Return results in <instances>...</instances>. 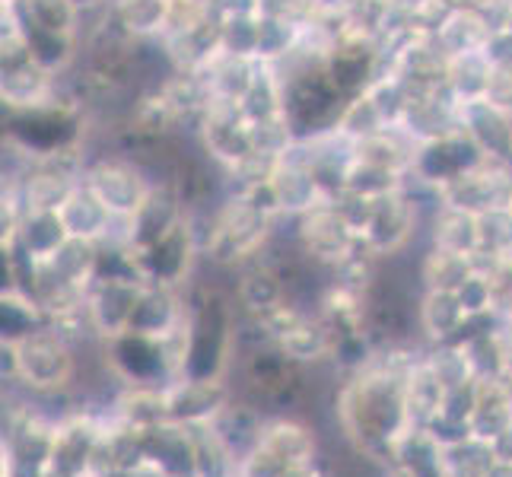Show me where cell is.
I'll return each mask as SVG.
<instances>
[{"instance_id":"6da1fadb","label":"cell","mask_w":512,"mask_h":477,"mask_svg":"<svg viewBox=\"0 0 512 477\" xmlns=\"http://www.w3.org/2000/svg\"><path fill=\"white\" fill-rule=\"evenodd\" d=\"M420 353L411 347H379L357 373L344 376L334 392V420L344 439L385 468H395V452L408 436V369Z\"/></svg>"},{"instance_id":"7a4b0ae2","label":"cell","mask_w":512,"mask_h":477,"mask_svg":"<svg viewBox=\"0 0 512 477\" xmlns=\"http://www.w3.org/2000/svg\"><path fill=\"white\" fill-rule=\"evenodd\" d=\"M80 376V357L61 331L51 325L4 341V382L23 385L32 398H55L74 392Z\"/></svg>"},{"instance_id":"3957f363","label":"cell","mask_w":512,"mask_h":477,"mask_svg":"<svg viewBox=\"0 0 512 477\" xmlns=\"http://www.w3.org/2000/svg\"><path fill=\"white\" fill-rule=\"evenodd\" d=\"M296 245L303 249L306 258L319 264V268L331 271L334 264H341L347 255L357 252L363 242H360V229L350 223L344 210L334 201H325L299 217Z\"/></svg>"},{"instance_id":"277c9868","label":"cell","mask_w":512,"mask_h":477,"mask_svg":"<svg viewBox=\"0 0 512 477\" xmlns=\"http://www.w3.org/2000/svg\"><path fill=\"white\" fill-rule=\"evenodd\" d=\"M417 210H420V204L404 188H398L392 194H382V198H373L366 210V220L360 226V242L379 261L401 255L414 239Z\"/></svg>"},{"instance_id":"5b68a950","label":"cell","mask_w":512,"mask_h":477,"mask_svg":"<svg viewBox=\"0 0 512 477\" xmlns=\"http://www.w3.org/2000/svg\"><path fill=\"white\" fill-rule=\"evenodd\" d=\"M86 185H90L99 201L112 210L115 217H134L147 204L156 182L147 179L144 166L125 156H102L86 169Z\"/></svg>"},{"instance_id":"8992f818","label":"cell","mask_w":512,"mask_h":477,"mask_svg":"<svg viewBox=\"0 0 512 477\" xmlns=\"http://www.w3.org/2000/svg\"><path fill=\"white\" fill-rule=\"evenodd\" d=\"M140 290H144V284H137V280H121V277L93 280L90 290H86V309H90V322L99 334V341H109L115 334L128 331Z\"/></svg>"},{"instance_id":"52a82bcc","label":"cell","mask_w":512,"mask_h":477,"mask_svg":"<svg viewBox=\"0 0 512 477\" xmlns=\"http://www.w3.org/2000/svg\"><path fill=\"white\" fill-rule=\"evenodd\" d=\"M233 388L226 379H175L166 388V411L169 420L185 423H210L229 401H233Z\"/></svg>"},{"instance_id":"ba28073f","label":"cell","mask_w":512,"mask_h":477,"mask_svg":"<svg viewBox=\"0 0 512 477\" xmlns=\"http://www.w3.org/2000/svg\"><path fill=\"white\" fill-rule=\"evenodd\" d=\"M417 322H420V334L430 344H455L462 341L471 315L455 290H423L417 306Z\"/></svg>"},{"instance_id":"9c48e42d","label":"cell","mask_w":512,"mask_h":477,"mask_svg":"<svg viewBox=\"0 0 512 477\" xmlns=\"http://www.w3.org/2000/svg\"><path fill=\"white\" fill-rule=\"evenodd\" d=\"M261 443L271 452H277L290 468L296 465H315L322 455L319 433H315L312 420H303L296 414H274L264 423Z\"/></svg>"},{"instance_id":"30bf717a","label":"cell","mask_w":512,"mask_h":477,"mask_svg":"<svg viewBox=\"0 0 512 477\" xmlns=\"http://www.w3.org/2000/svg\"><path fill=\"white\" fill-rule=\"evenodd\" d=\"M144 455L147 465L166 477H194V443L185 423L166 420L144 430Z\"/></svg>"},{"instance_id":"8fae6325","label":"cell","mask_w":512,"mask_h":477,"mask_svg":"<svg viewBox=\"0 0 512 477\" xmlns=\"http://www.w3.org/2000/svg\"><path fill=\"white\" fill-rule=\"evenodd\" d=\"M509 427H512V382L503 376L474 379L471 436L490 446Z\"/></svg>"},{"instance_id":"7c38bea8","label":"cell","mask_w":512,"mask_h":477,"mask_svg":"<svg viewBox=\"0 0 512 477\" xmlns=\"http://www.w3.org/2000/svg\"><path fill=\"white\" fill-rule=\"evenodd\" d=\"M233 299L239 303L242 315H252V318H264L268 312H274L277 306H284L290 293L284 277H280L268 261H252L245 264L239 280H236V290Z\"/></svg>"},{"instance_id":"4fadbf2b","label":"cell","mask_w":512,"mask_h":477,"mask_svg":"<svg viewBox=\"0 0 512 477\" xmlns=\"http://www.w3.org/2000/svg\"><path fill=\"white\" fill-rule=\"evenodd\" d=\"M58 214H61L70 236L96 242V245L109 236V229L115 223V214L99 201V194L86 182H80L74 191L67 194V201L58 207Z\"/></svg>"},{"instance_id":"5bb4252c","label":"cell","mask_w":512,"mask_h":477,"mask_svg":"<svg viewBox=\"0 0 512 477\" xmlns=\"http://www.w3.org/2000/svg\"><path fill=\"white\" fill-rule=\"evenodd\" d=\"M430 242L436 249L478 258L481 255V217L462 207L439 204L430 223Z\"/></svg>"},{"instance_id":"9a60e30c","label":"cell","mask_w":512,"mask_h":477,"mask_svg":"<svg viewBox=\"0 0 512 477\" xmlns=\"http://www.w3.org/2000/svg\"><path fill=\"white\" fill-rule=\"evenodd\" d=\"M490 39H493V26L487 23V16L481 10H452L436 32V42L443 45L449 58L487 51Z\"/></svg>"},{"instance_id":"2e32d148","label":"cell","mask_w":512,"mask_h":477,"mask_svg":"<svg viewBox=\"0 0 512 477\" xmlns=\"http://www.w3.org/2000/svg\"><path fill=\"white\" fill-rule=\"evenodd\" d=\"M408 414H411V427L414 430H427L433 417L443 408L446 398V385L436 379V373L430 369V363L423 360V353L417 357V363L408 369Z\"/></svg>"},{"instance_id":"e0dca14e","label":"cell","mask_w":512,"mask_h":477,"mask_svg":"<svg viewBox=\"0 0 512 477\" xmlns=\"http://www.w3.org/2000/svg\"><path fill=\"white\" fill-rule=\"evenodd\" d=\"M194 477H239V458L223 443V436L214 430V423H194Z\"/></svg>"},{"instance_id":"ac0fdd59","label":"cell","mask_w":512,"mask_h":477,"mask_svg":"<svg viewBox=\"0 0 512 477\" xmlns=\"http://www.w3.org/2000/svg\"><path fill=\"white\" fill-rule=\"evenodd\" d=\"M474 271H478V258L430 245V252L420 261V284H423V290H455L458 293V287H462Z\"/></svg>"},{"instance_id":"d6986e66","label":"cell","mask_w":512,"mask_h":477,"mask_svg":"<svg viewBox=\"0 0 512 477\" xmlns=\"http://www.w3.org/2000/svg\"><path fill=\"white\" fill-rule=\"evenodd\" d=\"M112 13L131 39H153L169 29L172 0H115Z\"/></svg>"},{"instance_id":"ffe728a7","label":"cell","mask_w":512,"mask_h":477,"mask_svg":"<svg viewBox=\"0 0 512 477\" xmlns=\"http://www.w3.org/2000/svg\"><path fill=\"white\" fill-rule=\"evenodd\" d=\"M423 360L430 363V369L436 373V379L449 388H458V385H468L474 382L478 376H474L471 369V360L462 344H430V350L423 353Z\"/></svg>"},{"instance_id":"44dd1931","label":"cell","mask_w":512,"mask_h":477,"mask_svg":"<svg viewBox=\"0 0 512 477\" xmlns=\"http://www.w3.org/2000/svg\"><path fill=\"white\" fill-rule=\"evenodd\" d=\"M478 268H484V274L490 280L493 315H497L500 322H512V252L478 258Z\"/></svg>"},{"instance_id":"7402d4cb","label":"cell","mask_w":512,"mask_h":477,"mask_svg":"<svg viewBox=\"0 0 512 477\" xmlns=\"http://www.w3.org/2000/svg\"><path fill=\"white\" fill-rule=\"evenodd\" d=\"M287 471H290V465L277 452H271L264 443H258L239 462V477H284Z\"/></svg>"},{"instance_id":"603a6c76","label":"cell","mask_w":512,"mask_h":477,"mask_svg":"<svg viewBox=\"0 0 512 477\" xmlns=\"http://www.w3.org/2000/svg\"><path fill=\"white\" fill-rule=\"evenodd\" d=\"M484 102L512 118V64H493L487 90H484Z\"/></svg>"},{"instance_id":"cb8c5ba5","label":"cell","mask_w":512,"mask_h":477,"mask_svg":"<svg viewBox=\"0 0 512 477\" xmlns=\"http://www.w3.org/2000/svg\"><path fill=\"white\" fill-rule=\"evenodd\" d=\"M490 449H493V458H497V462L512 465V427L506 433H500L497 439H493Z\"/></svg>"},{"instance_id":"d4e9b609","label":"cell","mask_w":512,"mask_h":477,"mask_svg":"<svg viewBox=\"0 0 512 477\" xmlns=\"http://www.w3.org/2000/svg\"><path fill=\"white\" fill-rule=\"evenodd\" d=\"M284 477H325V474H322V465L315 462V465H296Z\"/></svg>"},{"instance_id":"484cf974","label":"cell","mask_w":512,"mask_h":477,"mask_svg":"<svg viewBox=\"0 0 512 477\" xmlns=\"http://www.w3.org/2000/svg\"><path fill=\"white\" fill-rule=\"evenodd\" d=\"M385 477H408V474H404V471H398V468H392V471H388Z\"/></svg>"}]
</instances>
